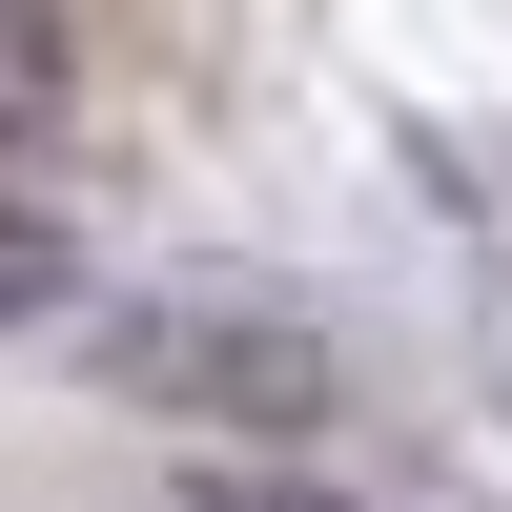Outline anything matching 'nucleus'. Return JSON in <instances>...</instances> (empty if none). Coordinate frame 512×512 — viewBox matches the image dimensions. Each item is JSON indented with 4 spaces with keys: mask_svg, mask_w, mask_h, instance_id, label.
I'll list each match as a JSON object with an SVG mask.
<instances>
[{
    "mask_svg": "<svg viewBox=\"0 0 512 512\" xmlns=\"http://www.w3.org/2000/svg\"><path fill=\"white\" fill-rule=\"evenodd\" d=\"M103 369H123L144 410H246V431H308V410H328V349L267 328V308H123Z\"/></svg>",
    "mask_w": 512,
    "mask_h": 512,
    "instance_id": "obj_1",
    "label": "nucleus"
},
{
    "mask_svg": "<svg viewBox=\"0 0 512 512\" xmlns=\"http://www.w3.org/2000/svg\"><path fill=\"white\" fill-rule=\"evenodd\" d=\"M62 103H82V62H62V21H41V0H0V144H41Z\"/></svg>",
    "mask_w": 512,
    "mask_h": 512,
    "instance_id": "obj_2",
    "label": "nucleus"
},
{
    "mask_svg": "<svg viewBox=\"0 0 512 512\" xmlns=\"http://www.w3.org/2000/svg\"><path fill=\"white\" fill-rule=\"evenodd\" d=\"M62 287H82V246L41 226V205H0V328H41V308H62Z\"/></svg>",
    "mask_w": 512,
    "mask_h": 512,
    "instance_id": "obj_3",
    "label": "nucleus"
},
{
    "mask_svg": "<svg viewBox=\"0 0 512 512\" xmlns=\"http://www.w3.org/2000/svg\"><path fill=\"white\" fill-rule=\"evenodd\" d=\"M185 512H369V492H328V472H205Z\"/></svg>",
    "mask_w": 512,
    "mask_h": 512,
    "instance_id": "obj_4",
    "label": "nucleus"
}]
</instances>
